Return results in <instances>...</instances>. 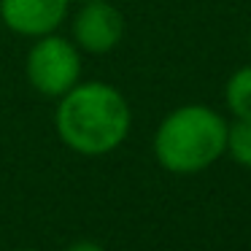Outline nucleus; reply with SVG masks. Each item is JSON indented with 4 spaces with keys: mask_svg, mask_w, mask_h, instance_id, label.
Instances as JSON below:
<instances>
[{
    "mask_svg": "<svg viewBox=\"0 0 251 251\" xmlns=\"http://www.w3.org/2000/svg\"><path fill=\"white\" fill-rule=\"evenodd\" d=\"M76 3H84V0H76Z\"/></svg>",
    "mask_w": 251,
    "mask_h": 251,
    "instance_id": "obj_11",
    "label": "nucleus"
},
{
    "mask_svg": "<svg viewBox=\"0 0 251 251\" xmlns=\"http://www.w3.org/2000/svg\"><path fill=\"white\" fill-rule=\"evenodd\" d=\"M27 81L44 98H62L71 87L78 84L81 76V54L73 41L57 33L35 38L27 54Z\"/></svg>",
    "mask_w": 251,
    "mask_h": 251,
    "instance_id": "obj_3",
    "label": "nucleus"
},
{
    "mask_svg": "<svg viewBox=\"0 0 251 251\" xmlns=\"http://www.w3.org/2000/svg\"><path fill=\"white\" fill-rule=\"evenodd\" d=\"M54 125L68 149L84 157H100L125 143L132 114L116 87L87 81L71 87L60 98Z\"/></svg>",
    "mask_w": 251,
    "mask_h": 251,
    "instance_id": "obj_1",
    "label": "nucleus"
},
{
    "mask_svg": "<svg viewBox=\"0 0 251 251\" xmlns=\"http://www.w3.org/2000/svg\"><path fill=\"white\" fill-rule=\"evenodd\" d=\"M249 46H251V33H249Z\"/></svg>",
    "mask_w": 251,
    "mask_h": 251,
    "instance_id": "obj_10",
    "label": "nucleus"
},
{
    "mask_svg": "<svg viewBox=\"0 0 251 251\" xmlns=\"http://www.w3.org/2000/svg\"><path fill=\"white\" fill-rule=\"evenodd\" d=\"M68 8L71 0H0V19L11 33L41 38L62 27Z\"/></svg>",
    "mask_w": 251,
    "mask_h": 251,
    "instance_id": "obj_5",
    "label": "nucleus"
},
{
    "mask_svg": "<svg viewBox=\"0 0 251 251\" xmlns=\"http://www.w3.org/2000/svg\"><path fill=\"white\" fill-rule=\"evenodd\" d=\"M19 251H35V249H19Z\"/></svg>",
    "mask_w": 251,
    "mask_h": 251,
    "instance_id": "obj_9",
    "label": "nucleus"
},
{
    "mask_svg": "<svg viewBox=\"0 0 251 251\" xmlns=\"http://www.w3.org/2000/svg\"><path fill=\"white\" fill-rule=\"evenodd\" d=\"M227 127L208 105H181L157 127L154 157L170 173L205 170L227 151Z\"/></svg>",
    "mask_w": 251,
    "mask_h": 251,
    "instance_id": "obj_2",
    "label": "nucleus"
},
{
    "mask_svg": "<svg viewBox=\"0 0 251 251\" xmlns=\"http://www.w3.org/2000/svg\"><path fill=\"white\" fill-rule=\"evenodd\" d=\"M224 98H227V108L238 119H251V65L240 68L229 76Z\"/></svg>",
    "mask_w": 251,
    "mask_h": 251,
    "instance_id": "obj_6",
    "label": "nucleus"
},
{
    "mask_svg": "<svg viewBox=\"0 0 251 251\" xmlns=\"http://www.w3.org/2000/svg\"><path fill=\"white\" fill-rule=\"evenodd\" d=\"M125 35V17L108 0H84L73 17V44L89 54H108Z\"/></svg>",
    "mask_w": 251,
    "mask_h": 251,
    "instance_id": "obj_4",
    "label": "nucleus"
},
{
    "mask_svg": "<svg viewBox=\"0 0 251 251\" xmlns=\"http://www.w3.org/2000/svg\"><path fill=\"white\" fill-rule=\"evenodd\" d=\"M227 151L243 168H251V119H238L227 127Z\"/></svg>",
    "mask_w": 251,
    "mask_h": 251,
    "instance_id": "obj_7",
    "label": "nucleus"
},
{
    "mask_svg": "<svg viewBox=\"0 0 251 251\" xmlns=\"http://www.w3.org/2000/svg\"><path fill=\"white\" fill-rule=\"evenodd\" d=\"M65 251H105L100 243H95V240H76V243H71Z\"/></svg>",
    "mask_w": 251,
    "mask_h": 251,
    "instance_id": "obj_8",
    "label": "nucleus"
}]
</instances>
